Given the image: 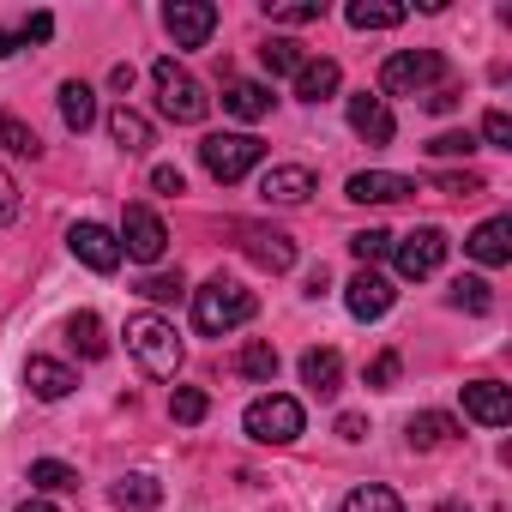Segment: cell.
<instances>
[{"label":"cell","mask_w":512,"mask_h":512,"mask_svg":"<svg viewBox=\"0 0 512 512\" xmlns=\"http://www.w3.org/2000/svg\"><path fill=\"white\" fill-rule=\"evenodd\" d=\"M253 308H260V302H253V290H241V284H229V278H211V284L193 290V326H199L205 338H223V332L247 326Z\"/></svg>","instance_id":"6da1fadb"},{"label":"cell","mask_w":512,"mask_h":512,"mask_svg":"<svg viewBox=\"0 0 512 512\" xmlns=\"http://www.w3.org/2000/svg\"><path fill=\"white\" fill-rule=\"evenodd\" d=\"M127 350L139 356V368L151 380H175V368H181V338L163 314H133L127 320Z\"/></svg>","instance_id":"7a4b0ae2"},{"label":"cell","mask_w":512,"mask_h":512,"mask_svg":"<svg viewBox=\"0 0 512 512\" xmlns=\"http://www.w3.org/2000/svg\"><path fill=\"white\" fill-rule=\"evenodd\" d=\"M199 163H205L211 181L235 187V181H247L253 169L266 163V145L253 133H211V139H199Z\"/></svg>","instance_id":"3957f363"},{"label":"cell","mask_w":512,"mask_h":512,"mask_svg":"<svg viewBox=\"0 0 512 512\" xmlns=\"http://www.w3.org/2000/svg\"><path fill=\"white\" fill-rule=\"evenodd\" d=\"M302 404L296 398H284V392H266V398H253L247 404V416H241V428H247V440H260V446H290L296 434H302Z\"/></svg>","instance_id":"277c9868"},{"label":"cell","mask_w":512,"mask_h":512,"mask_svg":"<svg viewBox=\"0 0 512 512\" xmlns=\"http://www.w3.org/2000/svg\"><path fill=\"white\" fill-rule=\"evenodd\" d=\"M151 85H157V109H163L169 121H181V127L205 121L211 97L199 91V79H193L187 67H175V61H157V67H151Z\"/></svg>","instance_id":"5b68a950"},{"label":"cell","mask_w":512,"mask_h":512,"mask_svg":"<svg viewBox=\"0 0 512 512\" xmlns=\"http://www.w3.org/2000/svg\"><path fill=\"white\" fill-rule=\"evenodd\" d=\"M446 79V61L434 55V49H398V55H386V67H380V91H392V97H422L428 85H440Z\"/></svg>","instance_id":"8992f818"},{"label":"cell","mask_w":512,"mask_h":512,"mask_svg":"<svg viewBox=\"0 0 512 512\" xmlns=\"http://www.w3.org/2000/svg\"><path fill=\"white\" fill-rule=\"evenodd\" d=\"M446 229H434V223H422V229H410V235H398L392 241V266H398V278H434L440 266H446Z\"/></svg>","instance_id":"52a82bcc"},{"label":"cell","mask_w":512,"mask_h":512,"mask_svg":"<svg viewBox=\"0 0 512 512\" xmlns=\"http://www.w3.org/2000/svg\"><path fill=\"white\" fill-rule=\"evenodd\" d=\"M115 241H121V260H139V266H157L163 253H169V229H163V217L151 205H127Z\"/></svg>","instance_id":"ba28073f"},{"label":"cell","mask_w":512,"mask_h":512,"mask_svg":"<svg viewBox=\"0 0 512 512\" xmlns=\"http://www.w3.org/2000/svg\"><path fill=\"white\" fill-rule=\"evenodd\" d=\"M163 25H169L175 49H205L211 31H217V7H211V0H169V7H163Z\"/></svg>","instance_id":"9c48e42d"},{"label":"cell","mask_w":512,"mask_h":512,"mask_svg":"<svg viewBox=\"0 0 512 512\" xmlns=\"http://www.w3.org/2000/svg\"><path fill=\"white\" fill-rule=\"evenodd\" d=\"M67 247H73V260L91 266L97 278H109V272L121 266V241H115V229H103V223H73V229H67Z\"/></svg>","instance_id":"30bf717a"},{"label":"cell","mask_w":512,"mask_h":512,"mask_svg":"<svg viewBox=\"0 0 512 512\" xmlns=\"http://www.w3.org/2000/svg\"><path fill=\"white\" fill-rule=\"evenodd\" d=\"M235 235H241V253H247L253 266H266V272H290V266H296V241H290L284 229H266V223H241Z\"/></svg>","instance_id":"8fae6325"},{"label":"cell","mask_w":512,"mask_h":512,"mask_svg":"<svg viewBox=\"0 0 512 512\" xmlns=\"http://www.w3.org/2000/svg\"><path fill=\"white\" fill-rule=\"evenodd\" d=\"M344 193L356 205H398V199H416V181L410 175H392V169H362V175H350Z\"/></svg>","instance_id":"7c38bea8"},{"label":"cell","mask_w":512,"mask_h":512,"mask_svg":"<svg viewBox=\"0 0 512 512\" xmlns=\"http://www.w3.org/2000/svg\"><path fill=\"white\" fill-rule=\"evenodd\" d=\"M392 302H398V290H392L380 272H356V278L344 284V308H350L356 320H380V314H392Z\"/></svg>","instance_id":"4fadbf2b"},{"label":"cell","mask_w":512,"mask_h":512,"mask_svg":"<svg viewBox=\"0 0 512 512\" xmlns=\"http://www.w3.org/2000/svg\"><path fill=\"white\" fill-rule=\"evenodd\" d=\"M464 416L482 422V428H506L512 422V392L500 380H470L464 386Z\"/></svg>","instance_id":"5bb4252c"},{"label":"cell","mask_w":512,"mask_h":512,"mask_svg":"<svg viewBox=\"0 0 512 512\" xmlns=\"http://www.w3.org/2000/svg\"><path fill=\"white\" fill-rule=\"evenodd\" d=\"M308 193H314V169H302V163H272L260 175V199L266 205H302Z\"/></svg>","instance_id":"9a60e30c"},{"label":"cell","mask_w":512,"mask_h":512,"mask_svg":"<svg viewBox=\"0 0 512 512\" xmlns=\"http://www.w3.org/2000/svg\"><path fill=\"white\" fill-rule=\"evenodd\" d=\"M25 386H31V398L61 404V398L79 386V374H73L67 362H55V356H31V362H25Z\"/></svg>","instance_id":"2e32d148"},{"label":"cell","mask_w":512,"mask_h":512,"mask_svg":"<svg viewBox=\"0 0 512 512\" xmlns=\"http://www.w3.org/2000/svg\"><path fill=\"white\" fill-rule=\"evenodd\" d=\"M464 253H470L476 266H506V260H512V223H506V217L476 223L470 241H464Z\"/></svg>","instance_id":"e0dca14e"},{"label":"cell","mask_w":512,"mask_h":512,"mask_svg":"<svg viewBox=\"0 0 512 512\" xmlns=\"http://www.w3.org/2000/svg\"><path fill=\"white\" fill-rule=\"evenodd\" d=\"M350 127H356V139H368V145H392V133H398L386 97H368V91L350 97Z\"/></svg>","instance_id":"ac0fdd59"},{"label":"cell","mask_w":512,"mask_h":512,"mask_svg":"<svg viewBox=\"0 0 512 512\" xmlns=\"http://www.w3.org/2000/svg\"><path fill=\"white\" fill-rule=\"evenodd\" d=\"M223 115H235V121H266L272 115V91L253 85V79H229L223 85Z\"/></svg>","instance_id":"d6986e66"},{"label":"cell","mask_w":512,"mask_h":512,"mask_svg":"<svg viewBox=\"0 0 512 512\" xmlns=\"http://www.w3.org/2000/svg\"><path fill=\"white\" fill-rule=\"evenodd\" d=\"M338 85H344V67L338 61H302V73H296V97L302 103H326V97H338Z\"/></svg>","instance_id":"ffe728a7"},{"label":"cell","mask_w":512,"mask_h":512,"mask_svg":"<svg viewBox=\"0 0 512 512\" xmlns=\"http://www.w3.org/2000/svg\"><path fill=\"white\" fill-rule=\"evenodd\" d=\"M109 139H115L127 157H139V151H151V121L121 103V109H109Z\"/></svg>","instance_id":"44dd1931"},{"label":"cell","mask_w":512,"mask_h":512,"mask_svg":"<svg viewBox=\"0 0 512 512\" xmlns=\"http://www.w3.org/2000/svg\"><path fill=\"white\" fill-rule=\"evenodd\" d=\"M235 374H241V380H253V386H272V380H278V350H272L266 338L241 344V350H235Z\"/></svg>","instance_id":"7402d4cb"},{"label":"cell","mask_w":512,"mask_h":512,"mask_svg":"<svg viewBox=\"0 0 512 512\" xmlns=\"http://www.w3.org/2000/svg\"><path fill=\"white\" fill-rule=\"evenodd\" d=\"M61 121H67L73 133L97 127V91H91L85 79H67V85H61Z\"/></svg>","instance_id":"603a6c76"},{"label":"cell","mask_w":512,"mask_h":512,"mask_svg":"<svg viewBox=\"0 0 512 512\" xmlns=\"http://www.w3.org/2000/svg\"><path fill=\"white\" fill-rule=\"evenodd\" d=\"M338 380H344V356H338V350H308V356H302V386H314L320 398H332Z\"/></svg>","instance_id":"cb8c5ba5"},{"label":"cell","mask_w":512,"mask_h":512,"mask_svg":"<svg viewBox=\"0 0 512 512\" xmlns=\"http://www.w3.org/2000/svg\"><path fill=\"white\" fill-rule=\"evenodd\" d=\"M404 13L410 7H398V0H350V25L356 31H392V25H404Z\"/></svg>","instance_id":"d4e9b609"},{"label":"cell","mask_w":512,"mask_h":512,"mask_svg":"<svg viewBox=\"0 0 512 512\" xmlns=\"http://www.w3.org/2000/svg\"><path fill=\"white\" fill-rule=\"evenodd\" d=\"M404 434H410V446H416V452H434V446H446V440L458 434V422H452L446 410H422V416H410V428H404Z\"/></svg>","instance_id":"484cf974"},{"label":"cell","mask_w":512,"mask_h":512,"mask_svg":"<svg viewBox=\"0 0 512 512\" xmlns=\"http://www.w3.org/2000/svg\"><path fill=\"white\" fill-rule=\"evenodd\" d=\"M115 506H127V512H157V506H163L157 476H121V482H115Z\"/></svg>","instance_id":"4316f807"},{"label":"cell","mask_w":512,"mask_h":512,"mask_svg":"<svg viewBox=\"0 0 512 512\" xmlns=\"http://www.w3.org/2000/svg\"><path fill=\"white\" fill-rule=\"evenodd\" d=\"M0 151H7V157H31V163H37V157H43V139H37L19 115L0 109Z\"/></svg>","instance_id":"83f0119b"},{"label":"cell","mask_w":512,"mask_h":512,"mask_svg":"<svg viewBox=\"0 0 512 512\" xmlns=\"http://www.w3.org/2000/svg\"><path fill=\"white\" fill-rule=\"evenodd\" d=\"M67 344H73L79 356H91V362H97V356L109 350V338H103V320H97V314H73V320H67Z\"/></svg>","instance_id":"f1b7e54d"},{"label":"cell","mask_w":512,"mask_h":512,"mask_svg":"<svg viewBox=\"0 0 512 512\" xmlns=\"http://www.w3.org/2000/svg\"><path fill=\"white\" fill-rule=\"evenodd\" d=\"M31 488H43V494H73V488H79V470L61 464V458H37V464H31Z\"/></svg>","instance_id":"f546056e"},{"label":"cell","mask_w":512,"mask_h":512,"mask_svg":"<svg viewBox=\"0 0 512 512\" xmlns=\"http://www.w3.org/2000/svg\"><path fill=\"white\" fill-rule=\"evenodd\" d=\"M344 512H404V500L386 482H362V488L344 494Z\"/></svg>","instance_id":"4dcf8cb0"},{"label":"cell","mask_w":512,"mask_h":512,"mask_svg":"<svg viewBox=\"0 0 512 512\" xmlns=\"http://www.w3.org/2000/svg\"><path fill=\"white\" fill-rule=\"evenodd\" d=\"M266 13H272V25H314V19H326V0H266Z\"/></svg>","instance_id":"1f68e13d"},{"label":"cell","mask_w":512,"mask_h":512,"mask_svg":"<svg viewBox=\"0 0 512 512\" xmlns=\"http://www.w3.org/2000/svg\"><path fill=\"white\" fill-rule=\"evenodd\" d=\"M260 61H266L272 73H302V43H296V37H266V43H260Z\"/></svg>","instance_id":"d6a6232c"},{"label":"cell","mask_w":512,"mask_h":512,"mask_svg":"<svg viewBox=\"0 0 512 512\" xmlns=\"http://www.w3.org/2000/svg\"><path fill=\"white\" fill-rule=\"evenodd\" d=\"M205 410H211V398H205L199 386H175V398H169V416H175L181 428H193V422H205Z\"/></svg>","instance_id":"836d02e7"},{"label":"cell","mask_w":512,"mask_h":512,"mask_svg":"<svg viewBox=\"0 0 512 512\" xmlns=\"http://www.w3.org/2000/svg\"><path fill=\"white\" fill-rule=\"evenodd\" d=\"M392 241L398 235H386V229H356L350 235V253H356L362 266H374V260H386V253H392Z\"/></svg>","instance_id":"e575fe53"},{"label":"cell","mask_w":512,"mask_h":512,"mask_svg":"<svg viewBox=\"0 0 512 512\" xmlns=\"http://www.w3.org/2000/svg\"><path fill=\"white\" fill-rule=\"evenodd\" d=\"M452 308H464V314H488V308H494V296H488V284H482V278H458V284H452Z\"/></svg>","instance_id":"d590c367"},{"label":"cell","mask_w":512,"mask_h":512,"mask_svg":"<svg viewBox=\"0 0 512 512\" xmlns=\"http://www.w3.org/2000/svg\"><path fill=\"white\" fill-rule=\"evenodd\" d=\"M181 290H187V284H181V272H151V278L139 284V296H145V302H157V308H163V302H175Z\"/></svg>","instance_id":"8d00e7d4"},{"label":"cell","mask_w":512,"mask_h":512,"mask_svg":"<svg viewBox=\"0 0 512 512\" xmlns=\"http://www.w3.org/2000/svg\"><path fill=\"white\" fill-rule=\"evenodd\" d=\"M398 368H404V362H398V350H380V356L368 362V386H374V392L398 386Z\"/></svg>","instance_id":"74e56055"},{"label":"cell","mask_w":512,"mask_h":512,"mask_svg":"<svg viewBox=\"0 0 512 512\" xmlns=\"http://www.w3.org/2000/svg\"><path fill=\"white\" fill-rule=\"evenodd\" d=\"M482 139L500 145V151H512V121H506V109H488V115H482Z\"/></svg>","instance_id":"f35d334b"},{"label":"cell","mask_w":512,"mask_h":512,"mask_svg":"<svg viewBox=\"0 0 512 512\" xmlns=\"http://www.w3.org/2000/svg\"><path fill=\"white\" fill-rule=\"evenodd\" d=\"M428 151H434V157H470V151H476V139H470V133H440Z\"/></svg>","instance_id":"ab89813d"},{"label":"cell","mask_w":512,"mask_h":512,"mask_svg":"<svg viewBox=\"0 0 512 512\" xmlns=\"http://www.w3.org/2000/svg\"><path fill=\"white\" fill-rule=\"evenodd\" d=\"M19 217V181L7 175V163H0V223H13Z\"/></svg>","instance_id":"60d3db41"},{"label":"cell","mask_w":512,"mask_h":512,"mask_svg":"<svg viewBox=\"0 0 512 512\" xmlns=\"http://www.w3.org/2000/svg\"><path fill=\"white\" fill-rule=\"evenodd\" d=\"M49 37H55V19L49 13H31L25 31H19V43H49Z\"/></svg>","instance_id":"b9f144b4"},{"label":"cell","mask_w":512,"mask_h":512,"mask_svg":"<svg viewBox=\"0 0 512 512\" xmlns=\"http://www.w3.org/2000/svg\"><path fill=\"white\" fill-rule=\"evenodd\" d=\"M151 187H157V193H181L187 181H181V169H169V163H157V169H151Z\"/></svg>","instance_id":"7bdbcfd3"},{"label":"cell","mask_w":512,"mask_h":512,"mask_svg":"<svg viewBox=\"0 0 512 512\" xmlns=\"http://www.w3.org/2000/svg\"><path fill=\"white\" fill-rule=\"evenodd\" d=\"M440 193H464V199H476L482 181H476V175H440Z\"/></svg>","instance_id":"ee69618b"},{"label":"cell","mask_w":512,"mask_h":512,"mask_svg":"<svg viewBox=\"0 0 512 512\" xmlns=\"http://www.w3.org/2000/svg\"><path fill=\"white\" fill-rule=\"evenodd\" d=\"M458 97H464L458 85H434V91H428V109H440V115H446V109H458Z\"/></svg>","instance_id":"f6af8a7d"},{"label":"cell","mask_w":512,"mask_h":512,"mask_svg":"<svg viewBox=\"0 0 512 512\" xmlns=\"http://www.w3.org/2000/svg\"><path fill=\"white\" fill-rule=\"evenodd\" d=\"M338 434H344V440H362V434H368V422H362V416H338Z\"/></svg>","instance_id":"bcb514c9"},{"label":"cell","mask_w":512,"mask_h":512,"mask_svg":"<svg viewBox=\"0 0 512 512\" xmlns=\"http://www.w3.org/2000/svg\"><path fill=\"white\" fill-rule=\"evenodd\" d=\"M19 55V31H0V61H13Z\"/></svg>","instance_id":"7dc6e473"},{"label":"cell","mask_w":512,"mask_h":512,"mask_svg":"<svg viewBox=\"0 0 512 512\" xmlns=\"http://www.w3.org/2000/svg\"><path fill=\"white\" fill-rule=\"evenodd\" d=\"M19 512H61V506H49V500H43V494H31V500H25V506H19Z\"/></svg>","instance_id":"c3c4849f"},{"label":"cell","mask_w":512,"mask_h":512,"mask_svg":"<svg viewBox=\"0 0 512 512\" xmlns=\"http://www.w3.org/2000/svg\"><path fill=\"white\" fill-rule=\"evenodd\" d=\"M434 512H470V506H458V500H446V506H434Z\"/></svg>","instance_id":"681fc988"}]
</instances>
